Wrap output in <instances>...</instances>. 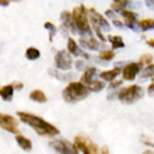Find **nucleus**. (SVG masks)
Instances as JSON below:
<instances>
[{
  "instance_id": "nucleus-3",
  "label": "nucleus",
  "mask_w": 154,
  "mask_h": 154,
  "mask_svg": "<svg viewBox=\"0 0 154 154\" xmlns=\"http://www.w3.org/2000/svg\"><path fill=\"white\" fill-rule=\"evenodd\" d=\"M90 88L87 85H84L83 83L80 81H72L69 84L66 85L63 91H62V97L65 100L66 102H70V104H73V102H79L81 100H84L90 95Z\"/></svg>"
},
{
  "instance_id": "nucleus-34",
  "label": "nucleus",
  "mask_w": 154,
  "mask_h": 154,
  "mask_svg": "<svg viewBox=\"0 0 154 154\" xmlns=\"http://www.w3.org/2000/svg\"><path fill=\"white\" fill-rule=\"evenodd\" d=\"M76 69H83V60H77L76 62Z\"/></svg>"
},
{
  "instance_id": "nucleus-25",
  "label": "nucleus",
  "mask_w": 154,
  "mask_h": 154,
  "mask_svg": "<svg viewBox=\"0 0 154 154\" xmlns=\"http://www.w3.org/2000/svg\"><path fill=\"white\" fill-rule=\"evenodd\" d=\"M104 87H105V83H104V81H100V80L93 81V83L88 85L90 91H94V93H97V91H101Z\"/></svg>"
},
{
  "instance_id": "nucleus-38",
  "label": "nucleus",
  "mask_w": 154,
  "mask_h": 154,
  "mask_svg": "<svg viewBox=\"0 0 154 154\" xmlns=\"http://www.w3.org/2000/svg\"><path fill=\"white\" fill-rule=\"evenodd\" d=\"M147 4H149L150 7H154V2H147Z\"/></svg>"
},
{
  "instance_id": "nucleus-8",
  "label": "nucleus",
  "mask_w": 154,
  "mask_h": 154,
  "mask_svg": "<svg viewBox=\"0 0 154 154\" xmlns=\"http://www.w3.org/2000/svg\"><path fill=\"white\" fill-rule=\"evenodd\" d=\"M143 65L139 63V62H132V63H128V65L122 69V79L126 81H133L137 74L142 72Z\"/></svg>"
},
{
  "instance_id": "nucleus-17",
  "label": "nucleus",
  "mask_w": 154,
  "mask_h": 154,
  "mask_svg": "<svg viewBox=\"0 0 154 154\" xmlns=\"http://www.w3.org/2000/svg\"><path fill=\"white\" fill-rule=\"evenodd\" d=\"M13 95H14V87L13 84H7L0 87V97L3 98L4 101H11Z\"/></svg>"
},
{
  "instance_id": "nucleus-23",
  "label": "nucleus",
  "mask_w": 154,
  "mask_h": 154,
  "mask_svg": "<svg viewBox=\"0 0 154 154\" xmlns=\"http://www.w3.org/2000/svg\"><path fill=\"white\" fill-rule=\"evenodd\" d=\"M39 56H41L39 49L34 48V46H29V48L25 51V57H27L28 60H37V59H39Z\"/></svg>"
},
{
  "instance_id": "nucleus-31",
  "label": "nucleus",
  "mask_w": 154,
  "mask_h": 154,
  "mask_svg": "<svg viewBox=\"0 0 154 154\" xmlns=\"http://www.w3.org/2000/svg\"><path fill=\"white\" fill-rule=\"evenodd\" d=\"M112 23H114V25H116L118 28H123V27H125V25H123V21H119V20H116V18H114Z\"/></svg>"
},
{
  "instance_id": "nucleus-14",
  "label": "nucleus",
  "mask_w": 154,
  "mask_h": 154,
  "mask_svg": "<svg viewBox=\"0 0 154 154\" xmlns=\"http://www.w3.org/2000/svg\"><path fill=\"white\" fill-rule=\"evenodd\" d=\"M80 45L83 46L84 49H91V51H97L100 48V42H98L95 38H81L80 41Z\"/></svg>"
},
{
  "instance_id": "nucleus-36",
  "label": "nucleus",
  "mask_w": 154,
  "mask_h": 154,
  "mask_svg": "<svg viewBox=\"0 0 154 154\" xmlns=\"http://www.w3.org/2000/svg\"><path fill=\"white\" fill-rule=\"evenodd\" d=\"M147 45H149L150 48L154 49V38H153V39H147Z\"/></svg>"
},
{
  "instance_id": "nucleus-11",
  "label": "nucleus",
  "mask_w": 154,
  "mask_h": 154,
  "mask_svg": "<svg viewBox=\"0 0 154 154\" xmlns=\"http://www.w3.org/2000/svg\"><path fill=\"white\" fill-rule=\"evenodd\" d=\"M121 16H122V20H123V25L125 27L137 31L139 27H137V14L136 13L130 11V10H123L121 13Z\"/></svg>"
},
{
  "instance_id": "nucleus-15",
  "label": "nucleus",
  "mask_w": 154,
  "mask_h": 154,
  "mask_svg": "<svg viewBox=\"0 0 154 154\" xmlns=\"http://www.w3.org/2000/svg\"><path fill=\"white\" fill-rule=\"evenodd\" d=\"M60 20H62V23H63V25H65V28L67 27L72 32L77 34L76 27H74V24H73V18H72V13L63 11V13H62V16H60Z\"/></svg>"
},
{
  "instance_id": "nucleus-37",
  "label": "nucleus",
  "mask_w": 154,
  "mask_h": 154,
  "mask_svg": "<svg viewBox=\"0 0 154 154\" xmlns=\"http://www.w3.org/2000/svg\"><path fill=\"white\" fill-rule=\"evenodd\" d=\"M143 154H154V151L153 150H144V153Z\"/></svg>"
},
{
  "instance_id": "nucleus-21",
  "label": "nucleus",
  "mask_w": 154,
  "mask_h": 154,
  "mask_svg": "<svg viewBox=\"0 0 154 154\" xmlns=\"http://www.w3.org/2000/svg\"><path fill=\"white\" fill-rule=\"evenodd\" d=\"M108 41L111 42V48L112 49H118V48H123L125 46V42L122 39V37L119 35H109Z\"/></svg>"
},
{
  "instance_id": "nucleus-32",
  "label": "nucleus",
  "mask_w": 154,
  "mask_h": 154,
  "mask_svg": "<svg viewBox=\"0 0 154 154\" xmlns=\"http://www.w3.org/2000/svg\"><path fill=\"white\" fill-rule=\"evenodd\" d=\"M13 87H14V90H23L24 84L23 83H13Z\"/></svg>"
},
{
  "instance_id": "nucleus-27",
  "label": "nucleus",
  "mask_w": 154,
  "mask_h": 154,
  "mask_svg": "<svg viewBox=\"0 0 154 154\" xmlns=\"http://www.w3.org/2000/svg\"><path fill=\"white\" fill-rule=\"evenodd\" d=\"M140 74H142L143 79H147V77H154V65L151 63V65L146 66V67H144V70H142V72H140Z\"/></svg>"
},
{
  "instance_id": "nucleus-12",
  "label": "nucleus",
  "mask_w": 154,
  "mask_h": 154,
  "mask_svg": "<svg viewBox=\"0 0 154 154\" xmlns=\"http://www.w3.org/2000/svg\"><path fill=\"white\" fill-rule=\"evenodd\" d=\"M98 74L97 69L95 67H87V69L84 70V73H83V76H81L80 79V83H83L84 85H87L88 87L93 81H95V76Z\"/></svg>"
},
{
  "instance_id": "nucleus-24",
  "label": "nucleus",
  "mask_w": 154,
  "mask_h": 154,
  "mask_svg": "<svg viewBox=\"0 0 154 154\" xmlns=\"http://www.w3.org/2000/svg\"><path fill=\"white\" fill-rule=\"evenodd\" d=\"M114 57H115V52L112 49H105V51H101V52H100V59H101V60L108 62V60H112Z\"/></svg>"
},
{
  "instance_id": "nucleus-6",
  "label": "nucleus",
  "mask_w": 154,
  "mask_h": 154,
  "mask_svg": "<svg viewBox=\"0 0 154 154\" xmlns=\"http://www.w3.org/2000/svg\"><path fill=\"white\" fill-rule=\"evenodd\" d=\"M49 147L55 150L57 154H79V150L74 147L73 143L62 140V139H55L49 142Z\"/></svg>"
},
{
  "instance_id": "nucleus-22",
  "label": "nucleus",
  "mask_w": 154,
  "mask_h": 154,
  "mask_svg": "<svg viewBox=\"0 0 154 154\" xmlns=\"http://www.w3.org/2000/svg\"><path fill=\"white\" fill-rule=\"evenodd\" d=\"M139 29L142 31H149V29L154 28V18H144V20H140L137 23Z\"/></svg>"
},
{
  "instance_id": "nucleus-10",
  "label": "nucleus",
  "mask_w": 154,
  "mask_h": 154,
  "mask_svg": "<svg viewBox=\"0 0 154 154\" xmlns=\"http://www.w3.org/2000/svg\"><path fill=\"white\" fill-rule=\"evenodd\" d=\"M88 18H90V24H94L100 27L101 29H109L111 25L109 23L105 20V17L100 14L95 8H88Z\"/></svg>"
},
{
  "instance_id": "nucleus-30",
  "label": "nucleus",
  "mask_w": 154,
  "mask_h": 154,
  "mask_svg": "<svg viewBox=\"0 0 154 154\" xmlns=\"http://www.w3.org/2000/svg\"><path fill=\"white\" fill-rule=\"evenodd\" d=\"M122 84V81L121 80H119V81H112V83H111V84H109V90H114V88H116V87H119V85H121Z\"/></svg>"
},
{
  "instance_id": "nucleus-9",
  "label": "nucleus",
  "mask_w": 154,
  "mask_h": 154,
  "mask_svg": "<svg viewBox=\"0 0 154 154\" xmlns=\"http://www.w3.org/2000/svg\"><path fill=\"white\" fill-rule=\"evenodd\" d=\"M0 126L10 133L18 134V121L14 116L0 112Z\"/></svg>"
},
{
  "instance_id": "nucleus-18",
  "label": "nucleus",
  "mask_w": 154,
  "mask_h": 154,
  "mask_svg": "<svg viewBox=\"0 0 154 154\" xmlns=\"http://www.w3.org/2000/svg\"><path fill=\"white\" fill-rule=\"evenodd\" d=\"M67 52H69L70 55H74V56H80V55L84 53L79 48V45H77V42L73 38H69V41H67Z\"/></svg>"
},
{
  "instance_id": "nucleus-28",
  "label": "nucleus",
  "mask_w": 154,
  "mask_h": 154,
  "mask_svg": "<svg viewBox=\"0 0 154 154\" xmlns=\"http://www.w3.org/2000/svg\"><path fill=\"white\" fill-rule=\"evenodd\" d=\"M151 60H153V55H150V53H144V55H142V56H140L139 63L149 66V65H151Z\"/></svg>"
},
{
  "instance_id": "nucleus-4",
  "label": "nucleus",
  "mask_w": 154,
  "mask_h": 154,
  "mask_svg": "<svg viewBox=\"0 0 154 154\" xmlns=\"http://www.w3.org/2000/svg\"><path fill=\"white\" fill-rule=\"evenodd\" d=\"M116 97L119 98V101L125 102V104H133L144 97V88L137 84L128 85V87H123L118 91Z\"/></svg>"
},
{
  "instance_id": "nucleus-26",
  "label": "nucleus",
  "mask_w": 154,
  "mask_h": 154,
  "mask_svg": "<svg viewBox=\"0 0 154 154\" xmlns=\"http://www.w3.org/2000/svg\"><path fill=\"white\" fill-rule=\"evenodd\" d=\"M44 28L49 31V41H53V38H55V34H56V27H55L52 23L46 21V23L44 24Z\"/></svg>"
},
{
  "instance_id": "nucleus-29",
  "label": "nucleus",
  "mask_w": 154,
  "mask_h": 154,
  "mask_svg": "<svg viewBox=\"0 0 154 154\" xmlns=\"http://www.w3.org/2000/svg\"><path fill=\"white\" fill-rule=\"evenodd\" d=\"M147 94L151 95V97H154V79H153V81H151V84L149 85V88H147Z\"/></svg>"
},
{
  "instance_id": "nucleus-33",
  "label": "nucleus",
  "mask_w": 154,
  "mask_h": 154,
  "mask_svg": "<svg viewBox=\"0 0 154 154\" xmlns=\"http://www.w3.org/2000/svg\"><path fill=\"white\" fill-rule=\"evenodd\" d=\"M100 154H111V153H109V150H108V147L104 146L101 150H100Z\"/></svg>"
},
{
  "instance_id": "nucleus-16",
  "label": "nucleus",
  "mask_w": 154,
  "mask_h": 154,
  "mask_svg": "<svg viewBox=\"0 0 154 154\" xmlns=\"http://www.w3.org/2000/svg\"><path fill=\"white\" fill-rule=\"evenodd\" d=\"M16 142H17V144L21 147V150L31 151V149H32V142H31L28 137L23 136V134H17V136H16Z\"/></svg>"
},
{
  "instance_id": "nucleus-7",
  "label": "nucleus",
  "mask_w": 154,
  "mask_h": 154,
  "mask_svg": "<svg viewBox=\"0 0 154 154\" xmlns=\"http://www.w3.org/2000/svg\"><path fill=\"white\" fill-rule=\"evenodd\" d=\"M55 66L60 70H70L73 66V59L67 51H59L55 55Z\"/></svg>"
},
{
  "instance_id": "nucleus-13",
  "label": "nucleus",
  "mask_w": 154,
  "mask_h": 154,
  "mask_svg": "<svg viewBox=\"0 0 154 154\" xmlns=\"http://www.w3.org/2000/svg\"><path fill=\"white\" fill-rule=\"evenodd\" d=\"M119 73H122V70L119 67H115V69H111V70H104V72L100 73V79H101V81H109V83H112Z\"/></svg>"
},
{
  "instance_id": "nucleus-1",
  "label": "nucleus",
  "mask_w": 154,
  "mask_h": 154,
  "mask_svg": "<svg viewBox=\"0 0 154 154\" xmlns=\"http://www.w3.org/2000/svg\"><path fill=\"white\" fill-rule=\"evenodd\" d=\"M17 116L20 118L21 122H24V123H27L28 126H31L39 136L55 137L56 134H59V129H57L56 126L52 125V123H49V122H46L41 116L28 114V112H24V111H18V112H17Z\"/></svg>"
},
{
  "instance_id": "nucleus-35",
  "label": "nucleus",
  "mask_w": 154,
  "mask_h": 154,
  "mask_svg": "<svg viewBox=\"0 0 154 154\" xmlns=\"http://www.w3.org/2000/svg\"><path fill=\"white\" fill-rule=\"evenodd\" d=\"M8 4H10V2H8V0H0V6L6 7V6H8Z\"/></svg>"
},
{
  "instance_id": "nucleus-5",
  "label": "nucleus",
  "mask_w": 154,
  "mask_h": 154,
  "mask_svg": "<svg viewBox=\"0 0 154 154\" xmlns=\"http://www.w3.org/2000/svg\"><path fill=\"white\" fill-rule=\"evenodd\" d=\"M74 147L83 154H100V149L91 139L85 136H76L73 142Z\"/></svg>"
},
{
  "instance_id": "nucleus-19",
  "label": "nucleus",
  "mask_w": 154,
  "mask_h": 154,
  "mask_svg": "<svg viewBox=\"0 0 154 154\" xmlns=\"http://www.w3.org/2000/svg\"><path fill=\"white\" fill-rule=\"evenodd\" d=\"M29 100H32V101L35 102H41V104H44V102H46V95H45L44 91H41V90H34V91H31L29 93Z\"/></svg>"
},
{
  "instance_id": "nucleus-20",
  "label": "nucleus",
  "mask_w": 154,
  "mask_h": 154,
  "mask_svg": "<svg viewBox=\"0 0 154 154\" xmlns=\"http://www.w3.org/2000/svg\"><path fill=\"white\" fill-rule=\"evenodd\" d=\"M130 4V2H128V0H116V2H112L111 3V10L112 11H123V10H126V7Z\"/></svg>"
},
{
  "instance_id": "nucleus-2",
  "label": "nucleus",
  "mask_w": 154,
  "mask_h": 154,
  "mask_svg": "<svg viewBox=\"0 0 154 154\" xmlns=\"http://www.w3.org/2000/svg\"><path fill=\"white\" fill-rule=\"evenodd\" d=\"M72 18H73V24L76 27V31L81 35V38L93 37L91 24H90V18H88V10H87L84 4H80V6L73 8Z\"/></svg>"
}]
</instances>
